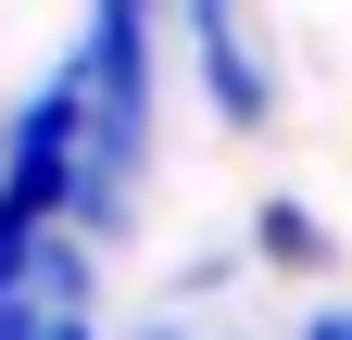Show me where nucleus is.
I'll return each instance as SVG.
<instances>
[{
    "instance_id": "f257e3e1",
    "label": "nucleus",
    "mask_w": 352,
    "mask_h": 340,
    "mask_svg": "<svg viewBox=\"0 0 352 340\" xmlns=\"http://www.w3.org/2000/svg\"><path fill=\"white\" fill-rule=\"evenodd\" d=\"M302 340H352V303H327V315H315V328H302Z\"/></svg>"
}]
</instances>
